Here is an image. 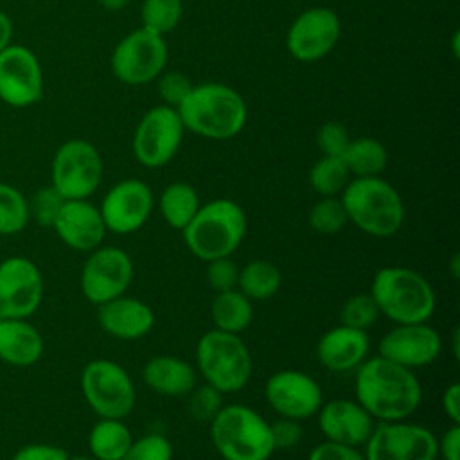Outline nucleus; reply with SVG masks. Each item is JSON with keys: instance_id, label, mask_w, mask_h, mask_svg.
Here are the masks:
<instances>
[{"instance_id": "13", "label": "nucleus", "mask_w": 460, "mask_h": 460, "mask_svg": "<svg viewBox=\"0 0 460 460\" xmlns=\"http://www.w3.org/2000/svg\"><path fill=\"white\" fill-rule=\"evenodd\" d=\"M183 122L176 108L155 106L138 122L133 135V155L149 169L169 164L180 149Z\"/></svg>"}, {"instance_id": "11", "label": "nucleus", "mask_w": 460, "mask_h": 460, "mask_svg": "<svg viewBox=\"0 0 460 460\" xmlns=\"http://www.w3.org/2000/svg\"><path fill=\"white\" fill-rule=\"evenodd\" d=\"M133 261L119 246H99L88 252L81 268L79 286L83 296L95 305L126 295L133 282Z\"/></svg>"}, {"instance_id": "39", "label": "nucleus", "mask_w": 460, "mask_h": 460, "mask_svg": "<svg viewBox=\"0 0 460 460\" xmlns=\"http://www.w3.org/2000/svg\"><path fill=\"white\" fill-rule=\"evenodd\" d=\"M156 79H158V93L164 104L171 108H178L194 88L190 79L185 74L176 70L165 72V74L162 72Z\"/></svg>"}, {"instance_id": "26", "label": "nucleus", "mask_w": 460, "mask_h": 460, "mask_svg": "<svg viewBox=\"0 0 460 460\" xmlns=\"http://www.w3.org/2000/svg\"><path fill=\"white\" fill-rule=\"evenodd\" d=\"M210 318L214 329L239 334L252 323L253 307L252 300L246 298L237 288L219 291L214 295L210 304Z\"/></svg>"}, {"instance_id": "5", "label": "nucleus", "mask_w": 460, "mask_h": 460, "mask_svg": "<svg viewBox=\"0 0 460 460\" xmlns=\"http://www.w3.org/2000/svg\"><path fill=\"white\" fill-rule=\"evenodd\" d=\"M349 223L372 237H392L404 223V203L381 176L354 178L340 194Z\"/></svg>"}, {"instance_id": "7", "label": "nucleus", "mask_w": 460, "mask_h": 460, "mask_svg": "<svg viewBox=\"0 0 460 460\" xmlns=\"http://www.w3.org/2000/svg\"><path fill=\"white\" fill-rule=\"evenodd\" d=\"M196 370L217 392H239L252 377L250 349L239 334L210 329L196 343Z\"/></svg>"}, {"instance_id": "45", "label": "nucleus", "mask_w": 460, "mask_h": 460, "mask_svg": "<svg viewBox=\"0 0 460 460\" xmlns=\"http://www.w3.org/2000/svg\"><path fill=\"white\" fill-rule=\"evenodd\" d=\"M437 456L442 460H460V424H451L437 438Z\"/></svg>"}, {"instance_id": "12", "label": "nucleus", "mask_w": 460, "mask_h": 460, "mask_svg": "<svg viewBox=\"0 0 460 460\" xmlns=\"http://www.w3.org/2000/svg\"><path fill=\"white\" fill-rule=\"evenodd\" d=\"M167 45L164 36L137 29L124 36L111 54L113 75L129 86L155 81L165 68Z\"/></svg>"}, {"instance_id": "51", "label": "nucleus", "mask_w": 460, "mask_h": 460, "mask_svg": "<svg viewBox=\"0 0 460 460\" xmlns=\"http://www.w3.org/2000/svg\"><path fill=\"white\" fill-rule=\"evenodd\" d=\"M68 460H95V458L93 456H84V455H77V456L68 455Z\"/></svg>"}, {"instance_id": "19", "label": "nucleus", "mask_w": 460, "mask_h": 460, "mask_svg": "<svg viewBox=\"0 0 460 460\" xmlns=\"http://www.w3.org/2000/svg\"><path fill=\"white\" fill-rule=\"evenodd\" d=\"M340 31V18L332 9L311 7L295 18L288 29L286 45L296 61L314 63L334 49Z\"/></svg>"}, {"instance_id": "20", "label": "nucleus", "mask_w": 460, "mask_h": 460, "mask_svg": "<svg viewBox=\"0 0 460 460\" xmlns=\"http://www.w3.org/2000/svg\"><path fill=\"white\" fill-rule=\"evenodd\" d=\"M52 230L63 244L75 252H92L99 248L108 232L99 207L88 199H66Z\"/></svg>"}, {"instance_id": "17", "label": "nucleus", "mask_w": 460, "mask_h": 460, "mask_svg": "<svg viewBox=\"0 0 460 460\" xmlns=\"http://www.w3.org/2000/svg\"><path fill=\"white\" fill-rule=\"evenodd\" d=\"M155 198L149 185L138 178H126L115 183L101 201V216L108 232L124 235L140 230L151 212Z\"/></svg>"}, {"instance_id": "31", "label": "nucleus", "mask_w": 460, "mask_h": 460, "mask_svg": "<svg viewBox=\"0 0 460 460\" xmlns=\"http://www.w3.org/2000/svg\"><path fill=\"white\" fill-rule=\"evenodd\" d=\"M350 181V172L341 156H323L313 164L309 171L311 189L323 196H338Z\"/></svg>"}, {"instance_id": "2", "label": "nucleus", "mask_w": 460, "mask_h": 460, "mask_svg": "<svg viewBox=\"0 0 460 460\" xmlns=\"http://www.w3.org/2000/svg\"><path fill=\"white\" fill-rule=\"evenodd\" d=\"M176 110L185 129L208 140H228L239 135L248 117L244 99L223 83L194 84Z\"/></svg>"}, {"instance_id": "27", "label": "nucleus", "mask_w": 460, "mask_h": 460, "mask_svg": "<svg viewBox=\"0 0 460 460\" xmlns=\"http://www.w3.org/2000/svg\"><path fill=\"white\" fill-rule=\"evenodd\" d=\"M133 442L122 419H99L88 433V449L95 460H120Z\"/></svg>"}, {"instance_id": "50", "label": "nucleus", "mask_w": 460, "mask_h": 460, "mask_svg": "<svg viewBox=\"0 0 460 460\" xmlns=\"http://www.w3.org/2000/svg\"><path fill=\"white\" fill-rule=\"evenodd\" d=\"M451 341H453V356L458 358V352H460V345H458V343H460V331H458V329L453 331Z\"/></svg>"}, {"instance_id": "38", "label": "nucleus", "mask_w": 460, "mask_h": 460, "mask_svg": "<svg viewBox=\"0 0 460 460\" xmlns=\"http://www.w3.org/2000/svg\"><path fill=\"white\" fill-rule=\"evenodd\" d=\"M189 413L199 422H210L223 406V394L210 385H196L189 394Z\"/></svg>"}, {"instance_id": "37", "label": "nucleus", "mask_w": 460, "mask_h": 460, "mask_svg": "<svg viewBox=\"0 0 460 460\" xmlns=\"http://www.w3.org/2000/svg\"><path fill=\"white\" fill-rule=\"evenodd\" d=\"M120 460H172V444L160 433H147L133 438Z\"/></svg>"}, {"instance_id": "15", "label": "nucleus", "mask_w": 460, "mask_h": 460, "mask_svg": "<svg viewBox=\"0 0 460 460\" xmlns=\"http://www.w3.org/2000/svg\"><path fill=\"white\" fill-rule=\"evenodd\" d=\"M264 397L279 417L305 420L320 410L323 394L314 377L302 370H279L266 379Z\"/></svg>"}, {"instance_id": "43", "label": "nucleus", "mask_w": 460, "mask_h": 460, "mask_svg": "<svg viewBox=\"0 0 460 460\" xmlns=\"http://www.w3.org/2000/svg\"><path fill=\"white\" fill-rule=\"evenodd\" d=\"M307 460H367V458L363 451H359L354 446L323 440L309 451Z\"/></svg>"}, {"instance_id": "30", "label": "nucleus", "mask_w": 460, "mask_h": 460, "mask_svg": "<svg viewBox=\"0 0 460 460\" xmlns=\"http://www.w3.org/2000/svg\"><path fill=\"white\" fill-rule=\"evenodd\" d=\"M341 160L345 162L350 176L368 178L379 176L385 171L388 164V153L377 138L359 137L350 138L347 149L341 155Z\"/></svg>"}, {"instance_id": "48", "label": "nucleus", "mask_w": 460, "mask_h": 460, "mask_svg": "<svg viewBox=\"0 0 460 460\" xmlns=\"http://www.w3.org/2000/svg\"><path fill=\"white\" fill-rule=\"evenodd\" d=\"M129 0H99V4L106 9V11H120L128 5Z\"/></svg>"}, {"instance_id": "40", "label": "nucleus", "mask_w": 460, "mask_h": 460, "mask_svg": "<svg viewBox=\"0 0 460 460\" xmlns=\"http://www.w3.org/2000/svg\"><path fill=\"white\" fill-rule=\"evenodd\" d=\"M237 279L239 266L230 257H219L207 262V282L216 293L235 289Z\"/></svg>"}, {"instance_id": "9", "label": "nucleus", "mask_w": 460, "mask_h": 460, "mask_svg": "<svg viewBox=\"0 0 460 460\" xmlns=\"http://www.w3.org/2000/svg\"><path fill=\"white\" fill-rule=\"evenodd\" d=\"M101 180L102 158L92 142L72 138L54 153L50 185L65 199H88L99 189Z\"/></svg>"}, {"instance_id": "21", "label": "nucleus", "mask_w": 460, "mask_h": 460, "mask_svg": "<svg viewBox=\"0 0 460 460\" xmlns=\"http://www.w3.org/2000/svg\"><path fill=\"white\" fill-rule=\"evenodd\" d=\"M318 426L325 440L361 447L370 437L376 420L356 399H332L322 402Z\"/></svg>"}, {"instance_id": "25", "label": "nucleus", "mask_w": 460, "mask_h": 460, "mask_svg": "<svg viewBox=\"0 0 460 460\" xmlns=\"http://www.w3.org/2000/svg\"><path fill=\"white\" fill-rule=\"evenodd\" d=\"M142 379L160 395L181 397L198 385V370L181 358L160 354L147 359L142 368Z\"/></svg>"}, {"instance_id": "4", "label": "nucleus", "mask_w": 460, "mask_h": 460, "mask_svg": "<svg viewBox=\"0 0 460 460\" xmlns=\"http://www.w3.org/2000/svg\"><path fill=\"white\" fill-rule=\"evenodd\" d=\"M370 295L379 309L394 323L428 322L437 307L431 284L419 271L406 266H386L372 279Z\"/></svg>"}, {"instance_id": "3", "label": "nucleus", "mask_w": 460, "mask_h": 460, "mask_svg": "<svg viewBox=\"0 0 460 460\" xmlns=\"http://www.w3.org/2000/svg\"><path fill=\"white\" fill-rule=\"evenodd\" d=\"M244 208L226 198L203 203L181 230L187 250L203 262L230 257L246 235Z\"/></svg>"}, {"instance_id": "46", "label": "nucleus", "mask_w": 460, "mask_h": 460, "mask_svg": "<svg viewBox=\"0 0 460 460\" xmlns=\"http://www.w3.org/2000/svg\"><path fill=\"white\" fill-rule=\"evenodd\" d=\"M440 402L451 424H460V385L456 381L446 386V390L442 392Z\"/></svg>"}, {"instance_id": "32", "label": "nucleus", "mask_w": 460, "mask_h": 460, "mask_svg": "<svg viewBox=\"0 0 460 460\" xmlns=\"http://www.w3.org/2000/svg\"><path fill=\"white\" fill-rule=\"evenodd\" d=\"M29 203L20 189L0 181V235H16L29 225Z\"/></svg>"}, {"instance_id": "36", "label": "nucleus", "mask_w": 460, "mask_h": 460, "mask_svg": "<svg viewBox=\"0 0 460 460\" xmlns=\"http://www.w3.org/2000/svg\"><path fill=\"white\" fill-rule=\"evenodd\" d=\"M66 199L52 187H41L38 189L31 199H27L29 203V216L31 219H34L40 226L45 228H52L63 203Z\"/></svg>"}, {"instance_id": "14", "label": "nucleus", "mask_w": 460, "mask_h": 460, "mask_svg": "<svg viewBox=\"0 0 460 460\" xmlns=\"http://www.w3.org/2000/svg\"><path fill=\"white\" fill-rule=\"evenodd\" d=\"M45 282L36 262L22 255L0 261V318H31L41 305Z\"/></svg>"}, {"instance_id": "29", "label": "nucleus", "mask_w": 460, "mask_h": 460, "mask_svg": "<svg viewBox=\"0 0 460 460\" xmlns=\"http://www.w3.org/2000/svg\"><path fill=\"white\" fill-rule=\"evenodd\" d=\"M282 284V273L279 266L266 259H253L239 268L237 289L253 300H268L277 295Z\"/></svg>"}, {"instance_id": "6", "label": "nucleus", "mask_w": 460, "mask_h": 460, "mask_svg": "<svg viewBox=\"0 0 460 460\" xmlns=\"http://www.w3.org/2000/svg\"><path fill=\"white\" fill-rule=\"evenodd\" d=\"M208 424L223 460H270L275 453L270 422L246 404H223Z\"/></svg>"}, {"instance_id": "1", "label": "nucleus", "mask_w": 460, "mask_h": 460, "mask_svg": "<svg viewBox=\"0 0 460 460\" xmlns=\"http://www.w3.org/2000/svg\"><path fill=\"white\" fill-rule=\"evenodd\" d=\"M354 399L376 422L404 420L419 410L422 386L415 370L377 354L356 368Z\"/></svg>"}, {"instance_id": "22", "label": "nucleus", "mask_w": 460, "mask_h": 460, "mask_svg": "<svg viewBox=\"0 0 460 460\" xmlns=\"http://www.w3.org/2000/svg\"><path fill=\"white\" fill-rule=\"evenodd\" d=\"M97 322L101 329L117 340H140L155 325L153 309L133 296L120 295L97 305Z\"/></svg>"}, {"instance_id": "52", "label": "nucleus", "mask_w": 460, "mask_h": 460, "mask_svg": "<svg viewBox=\"0 0 460 460\" xmlns=\"http://www.w3.org/2000/svg\"><path fill=\"white\" fill-rule=\"evenodd\" d=\"M453 47H455V56H458V32L453 36Z\"/></svg>"}, {"instance_id": "24", "label": "nucleus", "mask_w": 460, "mask_h": 460, "mask_svg": "<svg viewBox=\"0 0 460 460\" xmlns=\"http://www.w3.org/2000/svg\"><path fill=\"white\" fill-rule=\"evenodd\" d=\"M41 332L27 318H0V361L31 367L43 356Z\"/></svg>"}, {"instance_id": "41", "label": "nucleus", "mask_w": 460, "mask_h": 460, "mask_svg": "<svg viewBox=\"0 0 460 460\" xmlns=\"http://www.w3.org/2000/svg\"><path fill=\"white\" fill-rule=\"evenodd\" d=\"M349 142V131L341 122H325L316 133V144L323 156H341Z\"/></svg>"}, {"instance_id": "49", "label": "nucleus", "mask_w": 460, "mask_h": 460, "mask_svg": "<svg viewBox=\"0 0 460 460\" xmlns=\"http://www.w3.org/2000/svg\"><path fill=\"white\" fill-rule=\"evenodd\" d=\"M449 270H451V275H453V279H458V275H460V257H458V253H455V255H453Z\"/></svg>"}, {"instance_id": "10", "label": "nucleus", "mask_w": 460, "mask_h": 460, "mask_svg": "<svg viewBox=\"0 0 460 460\" xmlns=\"http://www.w3.org/2000/svg\"><path fill=\"white\" fill-rule=\"evenodd\" d=\"M367 460H437V437L422 424L376 422L363 444Z\"/></svg>"}, {"instance_id": "23", "label": "nucleus", "mask_w": 460, "mask_h": 460, "mask_svg": "<svg viewBox=\"0 0 460 460\" xmlns=\"http://www.w3.org/2000/svg\"><path fill=\"white\" fill-rule=\"evenodd\" d=\"M368 349L370 340L367 331L340 323L322 334L316 345V356L331 372H350L367 359Z\"/></svg>"}, {"instance_id": "8", "label": "nucleus", "mask_w": 460, "mask_h": 460, "mask_svg": "<svg viewBox=\"0 0 460 460\" xmlns=\"http://www.w3.org/2000/svg\"><path fill=\"white\" fill-rule=\"evenodd\" d=\"M86 404L99 419H124L137 401V390L128 370L111 359L88 361L79 377Z\"/></svg>"}, {"instance_id": "47", "label": "nucleus", "mask_w": 460, "mask_h": 460, "mask_svg": "<svg viewBox=\"0 0 460 460\" xmlns=\"http://www.w3.org/2000/svg\"><path fill=\"white\" fill-rule=\"evenodd\" d=\"M13 40V22L7 13L0 11V52L11 45Z\"/></svg>"}, {"instance_id": "34", "label": "nucleus", "mask_w": 460, "mask_h": 460, "mask_svg": "<svg viewBox=\"0 0 460 460\" xmlns=\"http://www.w3.org/2000/svg\"><path fill=\"white\" fill-rule=\"evenodd\" d=\"M307 221L320 234H336L349 223V217L338 196H323L309 208Z\"/></svg>"}, {"instance_id": "44", "label": "nucleus", "mask_w": 460, "mask_h": 460, "mask_svg": "<svg viewBox=\"0 0 460 460\" xmlns=\"http://www.w3.org/2000/svg\"><path fill=\"white\" fill-rule=\"evenodd\" d=\"M11 460H68V453L54 444L31 442L16 449Z\"/></svg>"}, {"instance_id": "42", "label": "nucleus", "mask_w": 460, "mask_h": 460, "mask_svg": "<svg viewBox=\"0 0 460 460\" xmlns=\"http://www.w3.org/2000/svg\"><path fill=\"white\" fill-rule=\"evenodd\" d=\"M270 428H271V438H273L275 451L277 449H291V447L298 446L304 437L302 420L279 417L275 422H270Z\"/></svg>"}, {"instance_id": "33", "label": "nucleus", "mask_w": 460, "mask_h": 460, "mask_svg": "<svg viewBox=\"0 0 460 460\" xmlns=\"http://www.w3.org/2000/svg\"><path fill=\"white\" fill-rule=\"evenodd\" d=\"M181 0H144L140 9L142 27L165 36L171 32L181 18Z\"/></svg>"}, {"instance_id": "16", "label": "nucleus", "mask_w": 460, "mask_h": 460, "mask_svg": "<svg viewBox=\"0 0 460 460\" xmlns=\"http://www.w3.org/2000/svg\"><path fill=\"white\" fill-rule=\"evenodd\" d=\"M43 95V72L36 54L23 45L0 52V101L13 108H29Z\"/></svg>"}, {"instance_id": "28", "label": "nucleus", "mask_w": 460, "mask_h": 460, "mask_svg": "<svg viewBox=\"0 0 460 460\" xmlns=\"http://www.w3.org/2000/svg\"><path fill=\"white\" fill-rule=\"evenodd\" d=\"M199 207L201 201L196 189L185 181H174L167 185L162 190L158 201L160 214L167 226L180 232L192 221Z\"/></svg>"}, {"instance_id": "35", "label": "nucleus", "mask_w": 460, "mask_h": 460, "mask_svg": "<svg viewBox=\"0 0 460 460\" xmlns=\"http://www.w3.org/2000/svg\"><path fill=\"white\" fill-rule=\"evenodd\" d=\"M377 318L379 309L370 293H356L349 296L340 309V323L359 331L370 329Z\"/></svg>"}, {"instance_id": "18", "label": "nucleus", "mask_w": 460, "mask_h": 460, "mask_svg": "<svg viewBox=\"0 0 460 460\" xmlns=\"http://www.w3.org/2000/svg\"><path fill=\"white\" fill-rule=\"evenodd\" d=\"M442 350V338L428 322L395 323L383 334L377 354L410 370L431 365Z\"/></svg>"}]
</instances>
